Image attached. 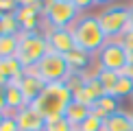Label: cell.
I'll return each mask as SVG.
<instances>
[{
    "label": "cell",
    "instance_id": "cell-29",
    "mask_svg": "<svg viewBox=\"0 0 133 131\" xmlns=\"http://www.w3.org/2000/svg\"><path fill=\"white\" fill-rule=\"evenodd\" d=\"M20 7H29V4H42L44 0H15Z\"/></svg>",
    "mask_w": 133,
    "mask_h": 131
},
{
    "label": "cell",
    "instance_id": "cell-1",
    "mask_svg": "<svg viewBox=\"0 0 133 131\" xmlns=\"http://www.w3.org/2000/svg\"><path fill=\"white\" fill-rule=\"evenodd\" d=\"M70 103H72V92L68 90L65 81H61V83H48L42 94L31 103V107L35 112H39L46 120H50V118L63 116L65 107Z\"/></svg>",
    "mask_w": 133,
    "mask_h": 131
},
{
    "label": "cell",
    "instance_id": "cell-31",
    "mask_svg": "<svg viewBox=\"0 0 133 131\" xmlns=\"http://www.w3.org/2000/svg\"><path fill=\"white\" fill-rule=\"evenodd\" d=\"M7 116H9V112H0V125H2V120L7 118Z\"/></svg>",
    "mask_w": 133,
    "mask_h": 131
},
{
    "label": "cell",
    "instance_id": "cell-17",
    "mask_svg": "<svg viewBox=\"0 0 133 131\" xmlns=\"http://www.w3.org/2000/svg\"><path fill=\"white\" fill-rule=\"evenodd\" d=\"M96 79L101 81V85H103L105 94H114L116 85H118V81H120V72H114V70L98 68V72H96Z\"/></svg>",
    "mask_w": 133,
    "mask_h": 131
},
{
    "label": "cell",
    "instance_id": "cell-33",
    "mask_svg": "<svg viewBox=\"0 0 133 131\" xmlns=\"http://www.w3.org/2000/svg\"><path fill=\"white\" fill-rule=\"evenodd\" d=\"M0 35H2V15H0Z\"/></svg>",
    "mask_w": 133,
    "mask_h": 131
},
{
    "label": "cell",
    "instance_id": "cell-34",
    "mask_svg": "<svg viewBox=\"0 0 133 131\" xmlns=\"http://www.w3.org/2000/svg\"><path fill=\"white\" fill-rule=\"evenodd\" d=\"M72 131H79V129H72Z\"/></svg>",
    "mask_w": 133,
    "mask_h": 131
},
{
    "label": "cell",
    "instance_id": "cell-25",
    "mask_svg": "<svg viewBox=\"0 0 133 131\" xmlns=\"http://www.w3.org/2000/svg\"><path fill=\"white\" fill-rule=\"evenodd\" d=\"M0 131H20V125H18V120H15L13 114H9V116L2 120V125H0Z\"/></svg>",
    "mask_w": 133,
    "mask_h": 131
},
{
    "label": "cell",
    "instance_id": "cell-27",
    "mask_svg": "<svg viewBox=\"0 0 133 131\" xmlns=\"http://www.w3.org/2000/svg\"><path fill=\"white\" fill-rule=\"evenodd\" d=\"M0 112H9V107H7V94H4V87H0Z\"/></svg>",
    "mask_w": 133,
    "mask_h": 131
},
{
    "label": "cell",
    "instance_id": "cell-4",
    "mask_svg": "<svg viewBox=\"0 0 133 131\" xmlns=\"http://www.w3.org/2000/svg\"><path fill=\"white\" fill-rule=\"evenodd\" d=\"M81 11L74 2L63 0H44V22L48 29H70L81 18Z\"/></svg>",
    "mask_w": 133,
    "mask_h": 131
},
{
    "label": "cell",
    "instance_id": "cell-12",
    "mask_svg": "<svg viewBox=\"0 0 133 131\" xmlns=\"http://www.w3.org/2000/svg\"><path fill=\"white\" fill-rule=\"evenodd\" d=\"M63 57H65V61L70 66V72H74V74H85V70L90 68V61H92L90 59L92 55L81 50V48H74V50H70L68 55H63Z\"/></svg>",
    "mask_w": 133,
    "mask_h": 131
},
{
    "label": "cell",
    "instance_id": "cell-19",
    "mask_svg": "<svg viewBox=\"0 0 133 131\" xmlns=\"http://www.w3.org/2000/svg\"><path fill=\"white\" fill-rule=\"evenodd\" d=\"M114 96L116 98L133 96V81L129 79V76H124L122 72H120V81H118V85H116V90H114Z\"/></svg>",
    "mask_w": 133,
    "mask_h": 131
},
{
    "label": "cell",
    "instance_id": "cell-18",
    "mask_svg": "<svg viewBox=\"0 0 133 131\" xmlns=\"http://www.w3.org/2000/svg\"><path fill=\"white\" fill-rule=\"evenodd\" d=\"M18 55V35H0V59Z\"/></svg>",
    "mask_w": 133,
    "mask_h": 131
},
{
    "label": "cell",
    "instance_id": "cell-3",
    "mask_svg": "<svg viewBox=\"0 0 133 131\" xmlns=\"http://www.w3.org/2000/svg\"><path fill=\"white\" fill-rule=\"evenodd\" d=\"M50 48H48L46 35L39 31H29V33H20L18 35V55L20 63L24 66V70H33L37 63L44 59Z\"/></svg>",
    "mask_w": 133,
    "mask_h": 131
},
{
    "label": "cell",
    "instance_id": "cell-2",
    "mask_svg": "<svg viewBox=\"0 0 133 131\" xmlns=\"http://www.w3.org/2000/svg\"><path fill=\"white\" fill-rule=\"evenodd\" d=\"M72 29V35H74V42H76V48L85 53H101L103 46L107 44V35H105L101 22H98V15H81L74 24L70 26Z\"/></svg>",
    "mask_w": 133,
    "mask_h": 131
},
{
    "label": "cell",
    "instance_id": "cell-7",
    "mask_svg": "<svg viewBox=\"0 0 133 131\" xmlns=\"http://www.w3.org/2000/svg\"><path fill=\"white\" fill-rule=\"evenodd\" d=\"M127 66V53L120 42H107L103 50L98 53V68L114 70V72H122Z\"/></svg>",
    "mask_w": 133,
    "mask_h": 131
},
{
    "label": "cell",
    "instance_id": "cell-16",
    "mask_svg": "<svg viewBox=\"0 0 133 131\" xmlns=\"http://www.w3.org/2000/svg\"><path fill=\"white\" fill-rule=\"evenodd\" d=\"M107 131H133V114L127 112H116L114 116L105 120Z\"/></svg>",
    "mask_w": 133,
    "mask_h": 131
},
{
    "label": "cell",
    "instance_id": "cell-30",
    "mask_svg": "<svg viewBox=\"0 0 133 131\" xmlns=\"http://www.w3.org/2000/svg\"><path fill=\"white\" fill-rule=\"evenodd\" d=\"M129 31H133V7L129 9Z\"/></svg>",
    "mask_w": 133,
    "mask_h": 131
},
{
    "label": "cell",
    "instance_id": "cell-23",
    "mask_svg": "<svg viewBox=\"0 0 133 131\" xmlns=\"http://www.w3.org/2000/svg\"><path fill=\"white\" fill-rule=\"evenodd\" d=\"M120 44H122V48L127 53V63L133 61V31H124L120 35Z\"/></svg>",
    "mask_w": 133,
    "mask_h": 131
},
{
    "label": "cell",
    "instance_id": "cell-10",
    "mask_svg": "<svg viewBox=\"0 0 133 131\" xmlns=\"http://www.w3.org/2000/svg\"><path fill=\"white\" fill-rule=\"evenodd\" d=\"M15 120L20 125V131H44V127H46V118L39 112H35L31 105L20 109L15 114Z\"/></svg>",
    "mask_w": 133,
    "mask_h": 131
},
{
    "label": "cell",
    "instance_id": "cell-15",
    "mask_svg": "<svg viewBox=\"0 0 133 131\" xmlns=\"http://www.w3.org/2000/svg\"><path fill=\"white\" fill-rule=\"evenodd\" d=\"M4 94H7V107H9V112L18 114L20 109L29 107V101H26V96L22 94V90H20L18 83H9L7 87H4Z\"/></svg>",
    "mask_w": 133,
    "mask_h": 131
},
{
    "label": "cell",
    "instance_id": "cell-14",
    "mask_svg": "<svg viewBox=\"0 0 133 131\" xmlns=\"http://www.w3.org/2000/svg\"><path fill=\"white\" fill-rule=\"evenodd\" d=\"M90 114H92V107H87V105H83V103H79V101L72 98V103L65 107V114H63V116L68 118V122L76 129V127H81L83 120H87Z\"/></svg>",
    "mask_w": 133,
    "mask_h": 131
},
{
    "label": "cell",
    "instance_id": "cell-32",
    "mask_svg": "<svg viewBox=\"0 0 133 131\" xmlns=\"http://www.w3.org/2000/svg\"><path fill=\"white\" fill-rule=\"evenodd\" d=\"M107 2H111V0H96V4H107Z\"/></svg>",
    "mask_w": 133,
    "mask_h": 131
},
{
    "label": "cell",
    "instance_id": "cell-26",
    "mask_svg": "<svg viewBox=\"0 0 133 131\" xmlns=\"http://www.w3.org/2000/svg\"><path fill=\"white\" fill-rule=\"evenodd\" d=\"M72 2L79 7V11H83V9H90V7H94L96 4V0H72Z\"/></svg>",
    "mask_w": 133,
    "mask_h": 131
},
{
    "label": "cell",
    "instance_id": "cell-8",
    "mask_svg": "<svg viewBox=\"0 0 133 131\" xmlns=\"http://www.w3.org/2000/svg\"><path fill=\"white\" fill-rule=\"evenodd\" d=\"M46 42H48V48L52 53H59V55H68L70 50L76 48V42H74V35H72V29H46Z\"/></svg>",
    "mask_w": 133,
    "mask_h": 131
},
{
    "label": "cell",
    "instance_id": "cell-22",
    "mask_svg": "<svg viewBox=\"0 0 133 131\" xmlns=\"http://www.w3.org/2000/svg\"><path fill=\"white\" fill-rule=\"evenodd\" d=\"M72 129H74V127L68 122V118H65V116L46 120V127H44V131H72Z\"/></svg>",
    "mask_w": 133,
    "mask_h": 131
},
{
    "label": "cell",
    "instance_id": "cell-20",
    "mask_svg": "<svg viewBox=\"0 0 133 131\" xmlns=\"http://www.w3.org/2000/svg\"><path fill=\"white\" fill-rule=\"evenodd\" d=\"M103 127H105V118H101V116H96V114H90L87 116V120H83L81 122V127H76L79 131H103Z\"/></svg>",
    "mask_w": 133,
    "mask_h": 131
},
{
    "label": "cell",
    "instance_id": "cell-28",
    "mask_svg": "<svg viewBox=\"0 0 133 131\" xmlns=\"http://www.w3.org/2000/svg\"><path fill=\"white\" fill-rule=\"evenodd\" d=\"M122 74H124V76H129V79L133 81V61H129V63L124 66V70H122Z\"/></svg>",
    "mask_w": 133,
    "mask_h": 131
},
{
    "label": "cell",
    "instance_id": "cell-35",
    "mask_svg": "<svg viewBox=\"0 0 133 131\" xmlns=\"http://www.w3.org/2000/svg\"><path fill=\"white\" fill-rule=\"evenodd\" d=\"M131 101H133V96H131Z\"/></svg>",
    "mask_w": 133,
    "mask_h": 131
},
{
    "label": "cell",
    "instance_id": "cell-11",
    "mask_svg": "<svg viewBox=\"0 0 133 131\" xmlns=\"http://www.w3.org/2000/svg\"><path fill=\"white\" fill-rule=\"evenodd\" d=\"M18 85H20L22 94L26 96L29 105H31V103H33V101H35V98L44 92V87H46V83H44V81H42L35 72H33V70H26L24 76H22V79L18 81Z\"/></svg>",
    "mask_w": 133,
    "mask_h": 131
},
{
    "label": "cell",
    "instance_id": "cell-21",
    "mask_svg": "<svg viewBox=\"0 0 133 131\" xmlns=\"http://www.w3.org/2000/svg\"><path fill=\"white\" fill-rule=\"evenodd\" d=\"M22 29H20V22L15 18V13L11 15H2V35H20Z\"/></svg>",
    "mask_w": 133,
    "mask_h": 131
},
{
    "label": "cell",
    "instance_id": "cell-24",
    "mask_svg": "<svg viewBox=\"0 0 133 131\" xmlns=\"http://www.w3.org/2000/svg\"><path fill=\"white\" fill-rule=\"evenodd\" d=\"M20 9V4L15 0H0V15H11Z\"/></svg>",
    "mask_w": 133,
    "mask_h": 131
},
{
    "label": "cell",
    "instance_id": "cell-9",
    "mask_svg": "<svg viewBox=\"0 0 133 131\" xmlns=\"http://www.w3.org/2000/svg\"><path fill=\"white\" fill-rule=\"evenodd\" d=\"M15 18H18V22H20L22 33L37 31L39 18H44V2H42V4H29V7H20L18 11H15Z\"/></svg>",
    "mask_w": 133,
    "mask_h": 131
},
{
    "label": "cell",
    "instance_id": "cell-5",
    "mask_svg": "<svg viewBox=\"0 0 133 131\" xmlns=\"http://www.w3.org/2000/svg\"><path fill=\"white\" fill-rule=\"evenodd\" d=\"M33 72L39 76L46 85L48 83H61V81H65L72 74L65 57L59 55V53H52V50H48L46 55H44V59L33 68Z\"/></svg>",
    "mask_w": 133,
    "mask_h": 131
},
{
    "label": "cell",
    "instance_id": "cell-13",
    "mask_svg": "<svg viewBox=\"0 0 133 131\" xmlns=\"http://www.w3.org/2000/svg\"><path fill=\"white\" fill-rule=\"evenodd\" d=\"M92 112L96 114V116H101L107 120L109 116H114L116 112H120V98H116L114 94H105L96 101V105L92 107Z\"/></svg>",
    "mask_w": 133,
    "mask_h": 131
},
{
    "label": "cell",
    "instance_id": "cell-6",
    "mask_svg": "<svg viewBox=\"0 0 133 131\" xmlns=\"http://www.w3.org/2000/svg\"><path fill=\"white\" fill-rule=\"evenodd\" d=\"M103 31L107 37H120L124 31H129V9L127 7H109L98 15Z\"/></svg>",
    "mask_w": 133,
    "mask_h": 131
}]
</instances>
